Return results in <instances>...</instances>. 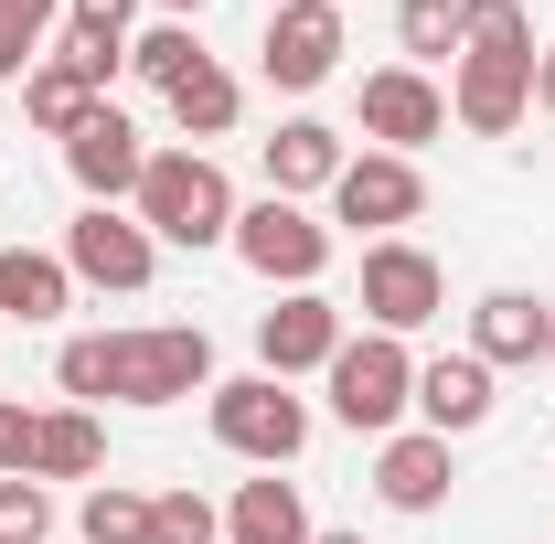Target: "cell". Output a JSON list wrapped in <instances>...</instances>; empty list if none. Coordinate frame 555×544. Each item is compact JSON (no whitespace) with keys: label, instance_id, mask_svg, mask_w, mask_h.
Wrapping results in <instances>:
<instances>
[{"label":"cell","instance_id":"cell-27","mask_svg":"<svg viewBox=\"0 0 555 544\" xmlns=\"http://www.w3.org/2000/svg\"><path fill=\"white\" fill-rule=\"evenodd\" d=\"M150 544H224V513L204 491H160L150 502Z\"/></svg>","mask_w":555,"mask_h":544},{"label":"cell","instance_id":"cell-35","mask_svg":"<svg viewBox=\"0 0 555 544\" xmlns=\"http://www.w3.org/2000/svg\"><path fill=\"white\" fill-rule=\"evenodd\" d=\"M310 544H363V534H310Z\"/></svg>","mask_w":555,"mask_h":544},{"label":"cell","instance_id":"cell-25","mask_svg":"<svg viewBox=\"0 0 555 544\" xmlns=\"http://www.w3.org/2000/svg\"><path fill=\"white\" fill-rule=\"evenodd\" d=\"M396 43H406V65H460V0H396Z\"/></svg>","mask_w":555,"mask_h":544},{"label":"cell","instance_id":"cell-2","mask_svg":"<svg viewBox=\"0 0 555 544\" xmlns=\"http://www.w3.org/2000/svg\"><path fill=\"white\" fill-rule=\"evenodd\" d=\"M129 213L150 224V246H224V235H235V182L182 139V150H150Z\"/></svg>","mask_w":555,"mask_h":544},{"label":"cell","instance_id":"cell-20","mask_svg":"<svg viewBox=\"0 0 555 544\" xmlns=\"http://www.w3.org/2000/svg\"><path fill=\"white\" fill-rule=\"evenodd\" d=\"M107 470V427L86 406H43L33 416V470L22 480H96Z\"/></svg>","mask_w":555,"mask_h":544},{"label":"cell","instance_id":"cell-19","mask_svg":"<svg viewBox=\"0 0 555 544\" xmlns=\"http://www.w3.org/2000/svg\"><path fill=\"white\" fill-rule=\"evenodd\" d=\"M310 502H299V480H235V502H224V544H310Z\"/></svg>","mask_w":555,"mask_h":544},{"label":"cell","instance_id":"cell-34","mask_svg":"<svg viewBox=\"0 0 555 544\" xmlns=\"http://www.w3.org/2000/svg\"><path fill=\"white\" fill-rule=\"evenodd\" d=\"M0 11H43V22H54V11H65V0H0Z\"/></svg>","mask_w":555,"mask_h":544},{"label":"cell","instance_id":"cell-29","mask_svg":"<svg viewBox=\"0 0 555 544\" xmlns=\"http://www.w3.org/2000/svg\"><path fill=\"white\" fill-rule=\"evenodd\" d=\"M33 65H43V11H0V86H22Z\"/></svg>","mask_w":555,"mask_h":544},{"label":"cell","instance_id":"cell-13","mask_svg":"<svg viewBox=\"0 0 555 544\" xmlns=\"http://www.w3.org/2000/svg\"><path fill=\"white\" fill-rule=\"evenodd\" d=\"M65 171H75V193H86V204H129L139 171H150V139H139L118 107H96V118L65 139Z\"/></svg>","mask_w":555,"mask_h":544},{"label":"cell","instance_id":"cell-5","mask_svg":"<svg viewBox=\"0 0 555 544\" xmlns=\"http://www.w3.org/2000/svg\"><path fill=\"white\" fill-rule=\"evenodd\" d=\"M224 246L268 277V288H321V268H332V224L310 204H278V193L235 204V235H224Z\"/></svg>","mask_w":555,"mask_h":544},{"label":"cell","instance_id":"cell-11","mask_svg":"<svg viewBox=\"0 0 555 544\" xmlns=\"http://www.w3.org/2000/svg\"><path fill=\"white\" fill-rule=\"evenodd\" d=\"M343 341L352 332H343V310H332L321 288H288L268 321H257V374H278V385H288V374H332Z\"/></svg>","mask_w":555,"mask_h":544},{"label":"cell","instance_id":"cell-10","mask_svg":"<svg viewBox=\"0 0 555 544\" xmlns=\"http://www.w3.org/2000/svg\"><path fill=\"white\" fill-rule=\"evenodd\" d=\"M427 213V171L416 160H396V150H352L343 182H332V224H363L374 246L396 235V224H416Z\"/></svg>","mask_w":555,"mask_h":544},{"label":"cell","instance_id":"cell-16","mask_svg":"<svg viewBox=\"0 0 555 544\" xmlns=\"http://www.w3.org/2000/svg\"><path fill=\"white\" fill-rule=\"evenodd\" d=\"M491 406H502V396H491V363H481V352H438V363H416V427L470 438Z\"/></svg>","mask_w":555,"mask_h":544},{"label":"cell","instance_id":"cell-4","mask_svg":"<svg viewBox=\"0 0 555 544\" xmlns=\"http://www.w3.org/2000/svg\"><path fill=\"white\" fill-rule=\"evenodd\" d=\"M204 416H214V438H224L235 459H257V470H288V459L310 449V406H299L278 374H235V385H214Z\"/></svg>","mask_w":555,"mask_h":544},{"label":"cell","instance_id":"cell-3","mask_svg":"<svg viewBox=\"0 0 555 544\" xmlns=\"http://www.w3.org/2000/svg\"><path fill=\"white\" fill-rule=\"evenodd\" d=\"M332 416H343L352 438H396V416L416 406V352L396 332H363V341H343L332 352Z\"/></svg>","mask_w":555,"mask_h":544},{"label":"cell","instance_id":"cell-14","mask_svg":"<svg viewBox=\"0 0 555 544\" xmlns=\"http://www.w3.org/2000/svg\"><path fill=\"white\" fill-rule=\"evenodd\" d=\"M449 480H460V459H449L438 427H396V438L374 449V491H385V513H438Z\"/></svg>","mask_w":555,"mask_h":544},{"label":"cell","instance_id":"cell-7","mask_svg":"<svg viewBox=\"0 0 555 544\" xmlns=\"http://www.w3.org/2000/svg\"><path fill=\"white\" fill-rule=\"evenodd\" d=\"M257 65L278 96H310L343 75V0H268V33H257Z\"/></svg>","mask_w":555,"mask_h":544},{"label":"cell","instance_id":"cell-18","mask_svg":"<svg viewBox=\"0 0 555 544\" xmlns=\"http://www.w3.org/2000/svg\"><path fill=\"white\" fill-rule=\"evenodd\" d=\"M65 310H75V268H65V257H43V246H0V321L43 332V321H65Z\"/></svg>","mask_w":555,"mask_h":544},{"label":"cell","instance_id":"cell-9","mask_svg":"<svg viewBox=\"0 0 555 544\" xmlns=\"http://www.w3.org/2000/svg\"><path fill=\"white\" fill-rule=\"evenodd\" d=\"M363 139L396 150V160H416L427 139H449V86L416 75V65H374L363 75Z\"/></svg>","mask_w":555,"mask_h":544},{"label":"cell","instance_id":"cell-22","mask_svg":"<svg viewBox=\"0 0 555 544\" xmlns=\"http://www.w3.org/2000/svg\"><path fill=\"white\" fill-rule=\"evenodd\" d=\"M235 107H246V86L214 65V54L171 86V129H182V139H224V129H235Z\"/></svg>","mask_w":555,"mask_h":544},{"label":"cell","instance_id":"cell-28","mask_svg":"<svg viewBox=\"0 0 555 544\" xmlns=\"http://www.w3.org/2000/svg\"><path fill=\"white\" fill-rule=\"evenodd\" d=\"M54 534V491L43 480H0V544H43Z\"/></svg>","mask_w":555,"mask_h":544},{"label":"cell","instance_id":"cell-15","mask_svg":"<svg viewBox=\"0 0 555 544\" xmlns=\"http://www.w3.org/2000/svg\"><path fill=\"white\" fill-rule=\"evenodd\" d=\"M470 352H481L491 374H502V363H545L555 352V310L534 288H481V299H470Z\"/></svg>","mask_w":555,"mask_h":544},{"label":"cell","instance_id":"cell-12","mask_svg":"<svg viewBox=\"0 0 555 544\" xmlns=\"http://www.w3.org/2000/svg\"><path fill=\"white\" fill-rule=\"evenodd\" d=\"M534 107V65H502V54H460L449 65V118L470 139H513Z\"/></svg>","mask_w":555,"mask_h":544},{"label":"cell","instance_id":"cell-33","mask_svg":"<svg viewBox=\"0 0 555 544\" xmlns=\"http://www.w3.org/2000/svg\"><path fill=\"white\" fill-rule=\"evenodd\" d=\"M214 0H160V22H204Z\"/></svg>","mask_w":555,"mask_h":544},{"label":"cell","instance_id":"cell-8","mask_svg":"<svg viewBox=\"0 0 555 544\" xmlns=\"http://www.w3.org/2000/svg\"><path fill=\"white\" fill-rule=\"evenodd\" d=\"M449 310V277H438V257L427 246H406V235H385V246H363V321L374 332H427Z\"/></svg>","mask_w":555,"mask_h":544},{"label":"cell","instance_id":"cell-32","mask_svg":"<svg viewBox=\"0 0 555 544\" xmlns=\"http://www.w3.org/2000/svg\"><path fill=\"white\" fill-rule=\"evenodd\" d=\"M534 107L555 118V54H534Z\"/></svg>","mask_w":555,"mask_h":544},{"label":"cell","instance_id":"cell-30","mask_svg":"<svg viewBox=\"0 0 555 544\" xmlns=\"http://www.w3.org/2000/svg\"><path fill=\"white\" fill-rule=\"evenodd\" d=\"M129 11H139V0H65V33H86V43H129Z\"/></svg>","mask_w":555,"mask_h":544},{"label":"cell","instance_id":"cell-17","mask_svg":"<svg viewBox=\"0 0 555 544\" xmlns=\"http://www.w3.org/2000/svg\"><path fill=\"white\" fill-rule=\"evenodd\" d=\"M343 129L332 118H278V139H268V193L278 204H299V193H332L343 182Z\"/></svg>","mask_w":555,"mask_h":544},{"label":"cell","instance_id":"cell-6","mask_svg":"<svg viewBox=\"0 0 555 544\" xmlns=\"http://www.w3.org/2000/svg\"><path fill=\"white\" fill-rule=\"evenodd\" d=\"M75 268V288H107V299H139L150 277H160V246H150V224L139 213H118V204H86L65 224V246H54Z\"/></svg>","mask_w":555,"mask_h":544},{"label":"cell","instance_id":"cell-21","mask_svg":"<svg viewBox=\"0 0 555 544\" xmlns=\"http://www.w3.org/2000/svg\"><path fill=\"white\" fill-rule=\"evenodd\" d=\"M96 107H107V86H96L86 65H65V54H43V65L22 75V118H33V129H54V139H75Z\"/></svg>","mask_w":555,"mask_h":544},{"label":"cell","instance_id":"cell-26","mask_svg":"<svg viewBox=\"0 0 555 544\" xmlns=\"http://www.w3.org/2000/svg\"><path fill=\"white\" fill-rule=\"evenodd\" d=\"M129 65L150 75V86H160V96H171V86H182V75L204 65V43H193V22H150V33H139V43H129Z\"/></svg>","mask_w":555,"mask_h":544},{"label":"cell","instance_id":"cell-1","mask_svg":"<svg viewBox=\"0 0 555 544\" xmlns=\"http://www.w3.org/2000/svg\"><path fill=\"white\" fill-rule=\"evenodd\" d=\"M54 385L75 406H182V396H214V341L204 321H150V332H75L54 352Z\"/></svg>","mask_w":555,"mask_h":544},{"label":"cell","instance_id":"cell-23","mask_svg":"<svg viewBox=\"0 0 555 544\" xmlns=\"http://www.w3.org/2000/svg\"><path fill=\"white\" fill-rule=\"evenodd\" d=\"M460 54H502V65H534L545 43H534L524 0H460Z\"/></svg>","mask_w":555,"mask_h":544},{"label":"cell","instance_id":"cell-24","mask_svg":"<svg viewBox=\"0 0 555 544\" xmlns=\"http://www.w3.org/2000/svg\"><path fill=\"white\" fill-rule=\"evenodd\" d=\"M75 534H86V544H150V491H129V480H96V491L75 502Z\"/></svg>","mask_w":555,"mask_h":544},{"label":"cell","instance_id":"cell-31","mask_svg":"<svg viewBox=\"0 0 555 544\" xmlns=\"http://www.w3.org/2000/svg\"><path fill=\"white\" fill-rule=\"evenodd\" d=\"M22 470H33V406L0 396V480H22Z\"/></svg>","mask_w":555,"mask_h":544}]
</instances>
